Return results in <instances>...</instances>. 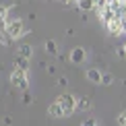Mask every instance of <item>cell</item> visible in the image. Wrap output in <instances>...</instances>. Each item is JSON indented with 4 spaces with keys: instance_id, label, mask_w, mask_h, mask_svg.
Masks as SVG:
<instances>
[{
    "instance_id": "cell-1",
    "label": "cell",
    "mask_w": 126,
    "mask_h": 126,
    "mask_svg": "<svg viewBox=\"0 0 126 126\" xmlns=\"http://www.w3.org/2000/svg\"><path fill=\"white\" fill-rule=\"evenodd\" d=\"M4 33H6L10 39H19V37H23V35L27 33V29H25V25H23L21 19H15V21H8V27H6Z\"/></svg>"
},
{
    "instance_id": "cell-2",
    "label": "cell",
    "mask_w": 126,
    "mask_h": 126,
    "mask_svg": "<svg viewBox=\"0 0 126 126\" xmlns=\"http://www.w3.org/2000/svg\"><path fill=\"white\" fill-rule=\"evenodd\" d=\"M56 101L60 103L62 110H64V116H70V114L77 110V97L70 95V93H62V95L56 99Z\"/></svg>"
},
{
    "instance_id": "cell-3",
    "label": "cell",
    "mask_w": 126,
    "mask_h": 126,
    "mask_svg": "<svg viewBox=\"0 0 126 126\" xmlns=\"http://www.w3.org/2000/svg\"><path fill=\"white\" fill-rule=\"evenodd\" d=\"M10 83H13L17 89H23V91H27V87H29L27 72H25V70H19V68H15V70L10 72Z\"/></svg>"
},
{
    "instance_id": "cell-4",
    "label": "cell",
    "mask_w": 126,
    "mask_h": 126,
    "mask_svg": "<svg viewBox=\"0 0 126 126\" xmlns=\"http://www.w3.org/2000/svg\"><path fill=\"white\" fill-rule=\"evenodd\" d=\"M106 27H108V31H110L112 35H122V33H124V27H122V19H120L118 15H116V17H114L112 21H110V23H106Z\"/></svg>"
},
{
    "instance_id": "cell-5",
    "label": "cell",
    "mask_w": 126,
    "mask_h": 126,
    "mask_svg": "<svg viewBox=\"0 0 126 126\" xmlns=\"http://www.w3.org/2000/svg\"><path fill=\"white\" fill-rule=\"evenodd\" d=\"M85 58H87L85 48L77 46V48H72V50H70V62H72V64H83V62H85Z\"/></svg>"
},
{
    "instance_id": "cell-6",
    "label": "cell",
    "mask_w": 126,
    "mask_h": 126,
    "mask_svg": "<svg viewBox=\"0 0 126 126\" xmlns=\"http://www.w3.org/2000/svg\"><path fill=\"white\" fill-rule=\"evenodd\" d=\"M48 116H52V118H62L64 116V110L60 108L58 101H54L52 106H48Z\"/></svg>"
},
{
    "instance_id": "cell-7",
    "label": "cell",
    "mask_w": 126,
    "mask_h": 126,
    "mask_svg": "<svg viewBox=\"0 0 126 126\" xmlns=\"http://www.w3.org/2000/svg\"><path fill=\"white\" fill-rule=\"evenodd\" d=\"M101 79H103V75L97 70V68H89L87 70V81H91V83L97 85V83H101Z\"/></svg>"
},
{
    "instance_id": "cell-8",
    "label": "cell",
    "mask_w": 126,
    "mask_h": 126,
    "mask_svg": "<svg viewBox=\"0 0 126 126\" xmlns=\"http://www.w3.org/2000/svg\"><path fill=\"white\" fill-rule=\"evenodd\" d=\"M114 17H116V13H114V10L110 8V6H106L103 10H99V19H101L103 23H110V21H112Z\"/></svg>"
},
{
    "instance_id": "cell-9",
    "label": "cell",
    "mask_w": 126,
    "mask_h": 126,
    "mask_svg": "<svg viewBox=\"0 0 126 126\" xmlns=\"http://www.w3.org/2000/svg\"><path fill=\"white\" fill-rule=\"evenodd\" d=\"M15 68H19V70H25V72H27V68H29V60L17 54V58H15Z\"/></svg>"
},
{
    "instance_id": "cell-10",
    "label": "cell",
    "mask_w": 126,
    "mask_h": 126,
    "mask_svg": "<svg viewBox=\"0 0 126 126\" xmlns=\"http://www.w3.org/2000/svg\"><path fill=\"white\" fill-rule=\"evenodd\" d=\"M19 56H23V58L31 60V56H33V48H31L29 44H23V46L19 48Z\"/></svg>"
},
{
    "instance_id": "cell-11",
    "label": "cell",
    "mask_w": 126,
    "mask_h": 126,
    "mask_svg": "<svg viewBox=\"0 0 126 126\" xmlns=\"http://www.w3.org/2000/svg\"><path fill=\"white\" fill-rule=\"evenodd\" d=\"M89 108H91V99H89V97L77 99V110H89Z\"/></svg>"
},
{
    "instance_id": "cell-12",
    "label": "cell",
    "mask_w": 126,
    "mask_h": 126,
    "mask_svg": "<svg viewBox=\"0 0 126 126\" xmlns=\"http://www.w3.org/2000/svg\"><path fill=\"white\" fill-rule=\"evenodd\" d=\"M46 52H48V54H58V46H56L54 39H48V41H46Z\"/></svg>"
},
{
    "instance_id": "cell-13",
    "label": "cell",
    "mask_w": 126,
    "mask_h": 126,
    "mask_svg": "<svg viewBox=\"0 0 126 126\" xmlns=\"http://www.w3.org/2000/svg\"><path fill=\"white\" fill-rule=\"evenodd\" d=\"M79 8H83V10H95V2H93V0H81V2H79Z\"/></svg>"
},
{
    "instance_id": "cell-14",
    "label": "cell",
    "mask_w": 126,
    "mask_h": 126,
    "mask_svg": "<svg viewBox=\"0 0 126 126\" xmlns=\"http://www.w3.org/2000/svg\"><path fill=\"white\" fill-rule=\"evenodd\" d=\"M93 2H95V10H97V13L108 6V0H93Z\"/></svg>"
},
{
    "instance_id": "cell-15",
    "label": "cell",
    "mask_w": 126,
    "mask_h": 126,
    "mask_svg": "<svg viewBox=\"0 0 126 126\" xmlns=\"http://www.w3.org/2000/svg\"><path fill=\"white\" fill-rule=\"evenodd\" d=\"M112 83H114V77L112 75H103V79H101V85H112Z\"/></svg>"
},
{
    "instance_id": "cell-16",
    "label": "cell",
    "mask_w": 126,
    "mask_h": 126,
    "mask_svg": "<svg viewBox=\"0 0 126 126\" xmlns=\"http://www.w3.org/2000/svg\"><path fill=\"white\" fill-rule=\"evenodd\" d=\"M118 124H120V126H126V110L118 114Z\"/></svg>"
},
{
    "instance_id": "cell-17",
    "label": "cell",
    "mask_w": 126,
    "mask_h": 126,
    "mask_svg": "<svg viewBox=\"0 0 126 126\" xmlns=\"http://www.w3.org/2000/svg\"><path fill=\"white\" fill-rule=\"evenodd\" d=\"M6 27H8V21H6V17H0V31H6Z\"/></svg>"
},
{
    "instance_id": "cell-18",
    "label": "cell",
    "mask_w": 126,
    "mask_h": 126,
    "mask_svg": "<svg viewBox=\"0 0 126 126\" xmlns=\"http://www.w3.org/2000/svg\"><path fill=\"white\" fill-rule=\"evenodd\" d=\"M81 126H97V122H95L93 118H87V120H85V122H83Z\"/></svg>"
},
{
    "instance_id": "cell-19",
    "label": "cell",
    "mask_w": 126,
    "mask_h": 126,
    "mask_svg": "<svg viewBox=\"0 0 126 126\" xmlns=\"http://www.w3.org/2000/svg\"><path fill=\"white\" fill-rule=\"evenodd\" d=\"M116 54L120 56V58H126V52H124V48H122V46H120V48L116 50Z\"/></svg>"
},
{
    "instance_id": "cell-20",
    "label": "cell",
    "mask_w": 126,
    "mask_h": 126,
    "mask_svg": "<svg viewBox=\"0 0 126 126\" xmlns=\"http://www.w3.org/2000/svg\"><path fill=\"white\" fill-rule=\"evenodd\" d=\"M23 103H31V95H29V93H27V91H25V93H23Z\"/></svg>"
},
{
    "instance_id": "cell-21",
    "label": "cell",
    "mask_w": 126,
    "mask_h": 126,
    "mask_svg": "<svg viewBox=\"0 0 126 126\" xmlns=\"http://www.w3.org/2000/svg\"><path fill=\"white\" fill-rule=\"evenodd\" d=\"M6 13H8V6H2L0 4V17H6Z\"/></svg>"
},
{
    "instance_id": "cell-22",
    "label": "cell",
    "mask_w": 126,
    "mask_h": 126,
    "mask_svg": "<svg viewBox=\"0 0 126 126\" xmlns=\"http://www.w3.org/2000/svg\"><path fill=\"white\" fill-rule=\"evenodd\" d=\"M60 2H64V4H68V2H70V0H60Z\"/></svg>"
},
{
    "instance_id": "cell-23",
    "label": "cell",
    "mask_w": 126,
    "mask_h": 126,
    "mask_svg": "<svg viewBox=\"0 0 126 126\" xmlns=\"http://www.w3.org/2000/svg\"><path fill=\"white\" fill-rule=\"evenodd\" d=\"M122 48H124V52H126V44H124V46H122Z\"/></svg>"
},
{
    "instance_id": "cell-24",
    "label": "cell",
    "mask_w": 126,
    "mask_h": 126,
    "mask_svg": "<svg viewBox=\"0 0 126 126\" xmlns=\"http://www.w3.org/2000/svg\"><path fill=\"white\" fill-rule=\"evenodd\" d=\"M124 33H126V25H124Z\"/></svg>"
},
{
    "instance_id": "cell-25",
    "label": "cell",
    "mask_w": 126,
    "mask_h": 126,
    "mask_svg": "<svg viewBox=\"0 0 126 126\" xmlns=\"http://www.w3.org/2000/svg\"><path fill=\"white\" fill-rule=\"evenodd\" d=\"M77 2H81V0H77Z\"/></svg>"
}]
</instances>
